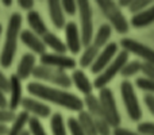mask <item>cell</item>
Returning a JSON list of instances; mask_svg holds the SVG:
<instances>
[{
	"label": "cell",
	"mask_w": 154,
	"mask_h": 135,
	"mask_svg": "<svg viewBox=\"0 0 154 135\" xmlns=\"http://www.w3.org/2000/svg\"><path fill=\"white\" fill-rule=\"evenodd\" d=\"M42 41H43V43L46 45V48H50L54 53L65 54L68 51L66 43H65L64 41L60 39V38L57 37L54 32H51V31L46 32V34L42 37Z\"/></svg>",
	"instance_id": "44dd1931"
},
{
	"label": "cell",
	"mask_w": 154,
	"mask_h": 135,
	"mask_svg": "<svg viewBox=\"0 0 154 135\" xmlns=\"http://www.w3.org/2000/svg\"><path fill=\"white\" fill-rule=\"evenodd\" d=\"M2 32H3V26H2V23H0V35H2Z\"/></svg>",
	"instance_id": "7dc6e473"
},
{
	"label": "cell",
	"mask_w": 154,
	"mask_h": 135,
	"mask_svg": "<svg viewBox=\"0 0 154 135\" xmlns=\"http://www.w3.org/2000/svg\"><path fill=\"white\" fill-rule=\"evenodd\" d=\"M84 106L87 107V111L93 116V119H106L103 114L100 100L95 95H88L84 97Z\"/></svg>",
	"instance_id": "603a6c76"
},
{
	"label": "cell",
	"mask_w": 154,
	"mask_h": 135,
	"mask_svg": "<svg viewBox=\"0 0 154 135\" xmlns=\"http://www.w3.org/2000/svg\"><path fill=\"white\" fill-rule=\"evenodd\" d=\"M30 114H27L26 111H20L16 115L15 120L12 122L11 127L8 128V134L7 135H20L26 130V126H29L30 122Z\"/></svg>",
	"instance_id": "d4e9b609"
},
{
	"label": "cell",
	"mask_w": 154,
	"mask_h": 135,
	"mask_svg": "<svg viewBox=\"0 0 154 135\" xmlns=\"http://www.w3.org/2000/svg\"><path fill=\"white\" fill-rule=\"evenodd\" d=\"M135 85L139 89L154 95V80L146 78V77H138V78L135 80Z\"/></svg>",
	"instance_id": "4dcf8cb0"
},
{
	"label": "cell",
	"mask_w": 154,
	"mask_h": 135,
	"mask_svg": "<svg viewBox=\"0 0 154 135\" xmlns=\"http://www.w3.org/2000/svg\"><path fill=\"white\" fill-rule=\"evenodd\" d=\"M120 46L127 53H133L135 56L141 57L143 60V62L154 64V50L147 45H145V43L138 42L135 39H131V38H122L120 39Z\"/></svg>",
	"instance_id": "9c48e42d"
},
{
	"label": "cell",
	"mask_w": 154,
	"mask_h": 135,
	"mask_svg": "<svg viewBox=\"0 0 154 135\" xmlns=\"http://www.w3.org/2000/svg\"><path fill=\"white\" fill-rule=\"evenodd\" d=\"M65 43H66L68 50L72 54H79L82 48L81 34L75 22H68L65 26Z\"/></svg>",
	"instance_id": "4fadbf2b"
},
{
	"label": "cell",
	"mask_w": 154,
	"mask_h": 135,
	"mask_svg": "<svg viewBox=\"0 0 154 135\" xmlns=\"http://www.w3.org/2000/svg\"><path fill=\"white\" fill-rule=\"evenodd\" d=\"M131 2H133V0H119V3H118V5H119L120 8L122 7H130V4H131Z\"/></svg>",
	"instance_id": "7bdbcfd3"
},
{
	"label": "cell",
	"mask_w": 154,
	"mask_h": 135,
	"mask_svg": "<svg viewBox=\"0 0 154 135\" xmlns=\"http://www.w3.org/2000/svg\"><path fill=\"white\" fill-rule=\"evenodd\" d=\"M96 3H97V7L100 8V11L103 12V15L108 19L111 27H114L119 34H126L128 31L130 29L128 22L126 16L123 15L118 3L111 2V0H97Z\"/></svg>",
	"instance_id": "3957f363"
},
{
	"label": "cell",
	"mask_w": 154,
	"mask_h": 135,
	"mask_svg": "<svg viewBox=\"0 0 154 135\" xmlns=\"http://www.w3.org/2000/svg\"><path fill=\"white\" fill-rule=\"evenodd\" d=\"M0 89L10 92V77H5L2 70H0Z\"/></svg>",
	"instance_id": "f35d334b"
},
{
	"label": "cell",
	"mask_w": 154,
	"mask_h": 135,
	"mask_svg": "<svg viewBox=\"0 0 154 135\" xmlns=\"http://www.w3.org/2000/svg\"><path fill=\"white\" fill-rule=\"evenodd\" d=\"M99 54H100V49L96 48L93 43H91L89 46L85 48V50L82 51L81 57H80V61H79L80 66L81 68H91L93 65V62L96 61Z\"/></svg>",
	"instance_id": "484cf974"
},
{
	"label": "cell",
	"mask_w": 154,
	"mask_h": 135,
	"mask_svg": "<svg viewBox=\"0 0 154 135\" xmlns=\"http://www.w3.org/2000/svg\"><path fill=\"white\" fill-rule=\"evenodd\" d=\"M37 57H35L34 53H24L22 56L20 61H19L18 66H16V76L23 81V80H27L29 77H31L34 74L35 66H37Z\"/></svg>",
	"instance_id": "2e32d148"
},
{
	"label": "cell",
	"mask_w": 154,
	"mask_h": 135,
	"mask_svg": "<svg viewBox=\"0 0 154 135\" xmlns=\"http://www.w3.org/2000/svg\"><path fill=\"white\" fill-rule=\"evenodd\" d=\"M22 22H23V18L19 12H14L10 16L7 30H5L4 45L0 53V65L4 69L11 68L15 58V53L18 50V41L20 39Z\"/></svg>",
	"instance_id": "7a4b0ae2"
},
{
	"label": "cell",
	"mask_w": 154,
	"mask_h": 135,
	"mask_svg": "<svg viewBox=\"0 0 154 135\" xmlns=\"http://www.w3.org/2000/svg\"><path fill=\"white\" fill-rule=\"evenodd\" d=\"M111 32H112L111 24H108V23L101 24V26L99 27L97 32L95 34V37H93L92 43L96 46V48L103 50V49L108 45V41H109V38H111Z\"/></svg>",
	"instance_id": "cb8c5ba5"
},
{
	"label": "cell",
	"mask_w": 154,
	"mask_h": 135,
	"mask_svg": "<svg viewBox=\"0 0 154 135\" xmlns=\"http://www.w3.org/2000/svg\"><path fill=\"white\" fill-rule=\"evenodd\" d=\"M20 135H31V133H30L29 130H24V131H23V133H22Z\"/></svg>",
	"instance_id": "bcb514c9"
},
{
	"label": "cell",
	"mask_w": 154,
	"mask_h": 135,
	"mask_svg": "<svg viewBox=\"0 0 154 135\" xmlns=\"http://www.w3.org/2000/svg\"><path fill=\"white\" fill-rule=\"evenodd\" d=\"M141 72L145 74L146 78L154 80V64H150V62H142Z\"/></svg>",
	"instance_id": "8d00e7d4"
},
{
	"label": "cell",
	"mask_w": 154,
	"mask_h": 135,
	"mask_svg": "<svg viewBox=\"0 0 154 135\" xmlns=\"http://www.w3.org/2000/svg\"><path fill=\"white\" fill-rule=\"evenodd\" d=\"M128 57H130V53H127L126 50H122L118 53V56L115 57V60L108 65L93 81V87L97 88L99 91L106 88L108 85V82H111L112 80L116 77V74H119L122 72L123 66L128 62Z\"/></svg>",
	"instance_id": "5b68a950"
},
{
	"label": "cell",
	"mask_w": 154,
	"mask_h": 135,
	"mask_svg": "<svg viewBox=\"0 0 154 135\" xmlns=\"http://www.w3.org/2000/svg\"><path fill=\"white\" fill-rule=\"evenodd\" d=\"M18 3L22 10H26V11H29V12L34 10V5H35L34 0H18Z\"/></svg>",
	"instance_id": "ab89813d"
},
{
	"label": "cell",
	"mask_w": 154,
	"mask_h": 135,
	"mask_svg": "<svg viewBox=\"0 0 154 135\" xmlns=\"http://www.w3.org/2000/svg\"><path fill=\"white\" fill-rule=\"evenodd\" d=\"M116 56H118V43L109 42L108 45L100 51V54L97 56L96 61L93 62V65L91 66V73L99 76L104 69L114 61Z\"/></svg>",
	"instance_id": "8fae6325"
},
{
	"label": "cell",
	"mask_w": 154,
	"mask_h": 135,
	"mask_svg": "<svg viewBox=\"0 0 154 135\" xmlns=\"http://www.w3.org/2000/svg\"><path fill=\"white\" fill-rule=\"evenodd\" d=\"M35 80L38 81H46L54 84L60 88H70L72 82V77L66 73L65 70H60L56 68H50V66H45V65H37L32 74Z\"/></svg>",
	"instance_id": "277c9868"
},
{
	"label": "cell",
	"mask_w": 154,
	"mask_h": 135,
	"mask_svg": "<svg viewBox=\"0 0 154 135\" xmlns=\"http://www.w3.org/2000/svg\"><path fill=\"white\" fill-rule=\"evenodd\" d=\"M145 100V104H146V107L149 108L150 114L154 116V95H152V93H146L143 97Z\"/></svg>",
	"instance_id": "74e56055"
},
{
	"label": "cell",
	"mask_w": 154,
	"mask_h": 135,
	"mask_svg": "<svg viewBox=\"0 0 154 135\" xmlns=\"http://www.w3.org/2000/svg\"><path fill=\"white\" fill-rule=\"evenodd\" d=\"M7 134H8V128H7V126L0 124V135H7Z\"/></svg>",
	"instance_id": "ee69618b"
},
{
	"label": "cell",
	"mask_w": 154,
	"mask_h": 135,
	"mask_svg": "<svg viewBox=\"0 0 154 135\" xmlns=\"http://www.w3.org/2000/svg\"><path fill=\"white\" fill-rule=\"evenodd\" d=\"M120 95H122L123 103H125L126 111H127V115L130 116V119L134 120V122L141 120L142 109H141V106H139L137 93L134 91L133 82L128 81V80H123L120 82Z\"/></svg>",
	"instance_id": "52a82bcc"
},
{
	"label": "cell",
	"mask_w": 154,
	"mask_h": 135,
	"mask_svg": "<svg viewBox=\"0 0 154 135\" xmlns=\"http://www.w3.org/2000/svg\"><path fill=\"white\" fill-rule=\"evenodd\" d=\"M27 92L34 97L57 104V106L64 107L69 111L81 112L84 109V100H81L77 95L68 92L65 89L49 87V85H45L39 81L29 82L27 84Z\"/></svg>",
	"instance_id": "6da1fadb"
},
{
	"label": "cell",
	"mask_w": 154,
	"mask_h": 135,
	"mask_svg": "<svg viewBox=\"0 0 154 135\" xmlns=\"http://www.w3.org/2000/svg\"><path fill=\"white\" fill-rule=\"evenodd\" d=\"M0 108L8 109V99L5 97V92L3 89H0Z\"/></svg>",
	"instance_id": "b9f144b4"
},
{
	"label": "cell",
	"mask_w": 154,
	"mask_h": 135,
	"mask_svg": "<svg viewBox=\"0 0 154 135\" xmlns=\"http://www.w3.org/2000/svg\"><path fill=\"white\" fill-rule=\"evenodd\" d=\"M114 135H143V134L131 131V130H128V128L118 127V128H114Z\"/></svg>",
	"instance_id": "60d3db41"
},
{
	"label": "cell",
	"mask_w": 154,
	"mask_h": 135,
	"mask_svg": "<svg viewBox=\"0 0 154 135\" xmlns=\"http://www.w3.org/2000/svg\"><path fill=\"white\" fill-rule=\"evenodd\" d=\"M77 120H79L82 131H84L87 135H99L97 130H96L95 119H93V116L87 111V109H82L81 112H79Z\"/></svg>",
	"instance_id": "7402d4cb"
},
{
	"label": "cell",
	"mask_w": 154,
	"mask_h": 135,
	"mask_svg": "<svg viewBox=\"0 0 154 135\" xmlns=\"http://www.w3.org/2000/svg\"><path fill=\"white\" fill-rule=\"evenodd\" d=\"M50 128H51V134L53 135H68L64 118H62V115L60 112H56V114L51 115Z\"/></svg>",
	"instance_id": "4316f807"
},
{
	"label": "cell",
	"mask_w": 154,
	"mask_h": 135,
	"mask_svg": "<svg viewBox=\"0 0 154 135\" xmlns=\"http://www.w3.org/2000/svg\"><path fill=\"white\" fill-rule=\"evenodd\" d=\"M96 130L99 135H111V126L106 119H95Z\"/></svg>",
	"instance_id": "d6a6232c"
},
{
	"label": "cell",
	"mask_w": 154,
	"mask_h": 135,
	"mask_svg": "<svg viewBox=\"0 0 154 135\" xmlns=\"http://www.w3.org/2000/svg\"><path fill=\"white\" fill-rule=\"evenodd\" d=\"M22 80L12 73L10 76V99H8V109L15 112V109L22 104L23 100V95H22Z\"/></svg>",
	"instance_id": "9a60e30c"
},
{
	"label": "cell",
	"mask_w": 154,
	"mask_h": 135,
	"mask_svg": "<svg viewBox=\"0 0 154 135\" xmlns=\"http://www.w3.org/2000/svg\"><path fill=\"white\" fill-rule=\"evenodd\" d=\"M61 5L64 12L69 16H75L76 12H79V5H77V2H75V0H62Z\"/></svg>",
	"instance_id": "1f68e13d"
},
{
	"label": "cell",
	"mask_w": 154,
	"mask_h": 135,
	"mask_svg": "<svg viewBox=\"0 0 154 135\" xmlns=\"http://www.w3.org/2000/svg\"><path fill=\"white\" fill-rule=\"evenodd\" d=\"M48 10H49V15H50L51 23L56 29L62 30L66 26V19H65V12L62 10L61 2L57 0H49L48 2Z\"/></svg>",
	"instance_id": "e0dca14e"
},
{
	"label": "cell",
	"mask_w": 154,
	"mask_h": 135,
	"mask_svg": "<svg viewBox=\"0 0 154 135\" xmlns=\"http://www.w3.org/2000/svg\"><path fill=\"white\" fill-rule=\"evenodd\" d=\"M3 5H5V7H11L12 5V0H3Z\"/></svg>",
	"instance_id": "f6af8a7d"
},
{
	"label": "cell",
	"mask_w": 154,
	"mask_h": 135,
	"mask_svg": "<svg viewBox=\"0 0 154 135\" xmlns=\"http://www.w3.org/2000/svg\"><path fill=\"white\" fill-rule=\"evenodd\" d=\"M137 131L143 135H154V123L152 122H143L137 126Z\"/></svg>",
	"instance_id": "d590c367"
},
{
	"label": "cell",
	"mask_w": 154,
	"mask_h": 135,
	"mask_svg": "<svg viewBox=\"0 0 154 135\" xmlns=\"http://www.w3.org/2000/svg\"><path fill=\"white\" fill-rule=\"evenodd\" d=\"M79 12H80V34H81L82 46H89L93 41V22H92V8L91 3L87 0H79Z\"/></svg>",
	"instance_id": "ba28073f"
},
{
	"label": "cell",
	"mask_w": 154,
	"mask_h": 135,
	"mask_svg": "<svg viewBox=\"0 0 154 135\" xmlns=\"http://www.w3.org/2000/svg\"><path fill=\"white\" fill-rule=\"evenodd\" d=\"M130 23L133 24L135 29H141V27H146L149 24L154 23V4L150 5L149 8H146L145 11L133 15Z\"/></svg>",
	"instance_id": "ffe728a7"
},
{
	"label": "cell",
	"mask_w": 154,
	"mask_h": 135,
	"mask_svg": "<svg viewBox=\"0 0 154 135\" xmlns=\"http://www.w3.org/2000/svg\"><path fill=\"white\" fill-rule=\"evenodd\" d=\"M72 82L76 85V88L82 93L84 96L88 95H92V91H93V84L89 81V78L87 77V74L84 73V70L81 69H75L72 73Z\"/></svg>",
	"instance_id": "ac0fdd59"
},
{
	"label": "cell",
	"mask_w": 154,
	"mask_h": 135,
	"mask_svg": "<svg viewBox=\"0 0 154 135\" xmlns=\"http://www.w3.org/2000/svg\"><path fill=\"white\" fill-rule=\"evenodd\" d=\"M68 128H69V131H70V135H87L84 131H82L79 120L73 116L68 119Z\"/></svg>",
	"instance_id": "836d02e7"
},
{
	"label": "cell",
	"mask_w": 154,
	"mask_h": 135,
	"mask_svg": "<svg viewBox=\"0 0 154 135\" xmlns=\"http://www.w3.org/2000/svg\"><path fill=\"white\" fill-rule=\"evenodd\" d=\"M20 42L26 48H29L34 54L43 56L46 53V45L43 43L42 38L38 37L31 30H22L20 32Z\"/></svg>",
	"instance_id": "5bb4252c"
},
{
	"label": "cell",
	"mask_w": 154,
	"mask_h": 135,
	"mask_svg": "<svg viewBox=\"0 0 154 135\" xmlns=\"http://www.w3.org/2000/svg\"><path fill=\"white\" fill-rule=\"evenodd\" d=\"M29 131L31 133V135H48V133L45 131V127H43L42 123H41V120L34 116L30 118Z\"/></svg>",
	"instance_id": "f1b7e54d"
},
{
	"label": "cell",
	"mask_w": 154,
	"mask_h": 135,
	"mask_svg": "<svg viewBox=\"0 0 154 135\" xmlns=\"http://www.w3.org/2000/svg\"><path fill=\"white\" fill-rule=\"evenodd\" d=\"M141 68H142V62L138 61V60L128 61L127 64L123 66L122 72H120V76H122L125 80H127V78H130V77L135 76L138 72H141Z\"/></svg>",
	"instance_id": "83f0119b"
},
{
	"label": "cell",
	"mask_w": 154,
	"mask_h": 135,
	"mask_svg": "<svg viewBox=\"0 0 154 135\" xmlns=\"http://www.w3.org/2000/svg\"><path fill=\"white\" fill-rule=\"evenodd\" d=\"M20 107L23 108V111L32 115L34 118H38V119H46L51 114V108L48 104L37 100L34 97H23Z\"/></svg>",
	"instance_id": "7c38bea8"
},
{
	"label": "cell",
	"mask_w": 154,
	"mask_h": 135,
	"mask_svg": "<svg viewBox=\"0 0 154 135\" xmlns=\"http://www.w3.org/2000/svg\"><path fill=\"white\" fill-rule=\"evenodd\" d=\"M27 23H29V26H30V30L41 38H42L46 32H49L48 26H46V23L43 22L41 14L35 10L27 12Z\"/></svg>",
	"instance_id": "d6986e66"
},
{
	"label": "cell",
	"mask_w": 154,
	"mask_h": 135,
	"mask_svg": "<svg viewBox=\"0 0 154 135\" xmlns=\"http://www.w3.org/2000/svg\"><path fill=\"white\" fill-rule=\"evenodd\" d=\"M99 100H100L101 108H103L104 118L109 123V126L112 128L120 127V114L116 107V101H115L112 91L107 87L100 89L99 91Z\"/></svg>",
	"instance_id": "8992f818"
},
{
	"label": "cell",
	"mask_w": 154,
	"mask_h": 135,
	"mask_svg": "<svg viewBox=\"0 0 154 135\" xmlns=\"http://www.w3.org/2000/svg\"><path fill=\"white\" fill-rule=\"evenodd\" d=\"M16 115L11 109H2L0 108V124H7V123H12L15 120Z\"/></svg>",
	"instance_id": "e575fe53"
},
{
	"label": "cell",
	"mask_w": 154,
	"mask_h": 135,
	"mask_svg": "<svg viewBox=\"0 0 154 135\" xmlns=\"http://www.w3.org/2000/svg\"><path fill=\"white\" fill-rule=\"evenodd\" d=\"M39 62H41V65L56 68V69L65 70V72L68 69L75 70V68H76L75 58H72L69 56H65V54H58V53H45L43 56L39 57Z\"/></svg>",
	"instance_id": "30bf717a"
},
{
	"label": "cell",
	"mask_w": 154,
	"mask_h": 135,
	"mask_svg": "<svg viewBox=\"0 0 154 135\" xmlns=\"http://www.w3.org/2000/svg\"><path fill=\"white\" fill-rule=\"evenodd\" d=\"M150 5H152V0H133L130 7H128V10H130L131 14L137 15V14L145 11L146 8H149Z\"/></svg>",
	"instance_id": "f546056e"
}]
</instances>
